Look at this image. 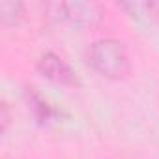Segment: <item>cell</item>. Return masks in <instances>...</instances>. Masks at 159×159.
Instances as JSON below:
<instances>
[{
  "instance_id": "3957f363",
  "label": "cell",
  "mask_w": 159,
  "mask_h": 159,
  "mask_svg": "<svg viewBox=\"0 0 159 159\" xmlns=\"http://www.w3.org/2000/svg\"><path fill=\"white\" fill-rule=\"evenodd\" d=\"M36 67L45 79H49V81H52L56 84H75L77 83V77H75V71L71 69V66L54 52L43 54L38 60Z\"/></svg>"
},
{
  "instance_id": "6da1fadb",
  "label": "cell",
  "mask_w": 159,
  "mask_h": 159,
  "mask_svg": "<svg viewBox=\"0 0 159 159\" xmlns=\"http://www.w3.org/2000/svg\"><path fill=\"white\" fill-rule=\"evenodd\" d=\"M88 64L107 79H125L131 71L129 54L122 41L114 38H103L90 45L86 52Z\"/></svg>"
},
{
  "instance_id": "5b68a950",
  "label": "cell",
  "mask_w": 159,
  "mask_h": 159,
  "mask_svg": "<svg viewBox=\"0 0 159 159\" xmlns=\"http://www.w3.org/2000/svg\"><path fill=\"white\" fill-rule=\"evenodd\" d=\"M26 99H28V107H30L32 114H34L39 122H49V120L52 118V114H54L52 107H51L34 88H30V90L26 92Z\"/></svg>"
},
{
  "instance_id": "277c9868",
  "label": "cell",
  "mask_w": 159,
  "mask_h": 159,
  "mask_svg": "<svg viewBox=\"0 0 159 159\" xmlns=\"http://www.w3.org/2000/svg\"><path fill=\"white\" fill-rule=\"evenodd\" d=\"M120 8L127 15L139 21H146V23H152L159 17V4L155 2H124L120 4Z\"/></svg>"
},
{
  "instance_id": "52a82bcc",
  "label": "cell",
  "mask_w": 159,
  "mask_h": 159,
  "mask_svg": "<svg viewBox=\"0 0 159 159\" xmlns=\"http://www.w3.org/2000/svg\"><path fill=\"white\" fill-rule=\"evenodd\" d=\"M0 111H2V131H6V127H8V122H10V116H8V107H6V103H2Z\"/></svg>"
},
{
  "instance_id": "8992f818",
  "label": "cell",
  "mask_w": 159,
  "mask_h": 159,
  "mask_svg": "<svg viewBox=\"0 0 159 159\" xmlns=\"http://www.w3.org/2000/svg\"><path fill=\"white\" fill-rule=\"evenodd\" d=\"M25 6L21 2H13V0H2L0 2V19L4 25H17L23 17Z\"/></svg>"
},
{
  "instance_id": "7a4b0ae2",
  "label": "cell",
  "mask_w": 159,
  "mask_h": 159,
  "mask_svg": "<svg viewBox=\"0 0 159 159\" xmlns=\"http://www.w3.org/2000/svg\"><path fill=\"white\" fill-rule=\"evenodd\" d=\"M58 21L75 26H96L103 19V8L96 2H56L49 6Z\"/></svg>"
}]
</instances>
